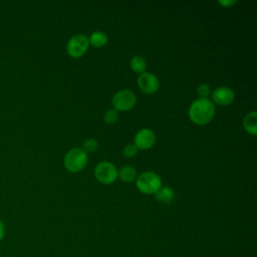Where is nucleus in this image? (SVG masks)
<instances>
[{
    "mask_svg": "<svg viewBox=\"0 0 257 257\" xmlns=\"http://www.w3.org/2000/svg\"><path fill=\"white\" fill-rule=\"evenodd\" d=\"M131 68L138 73H143L145 72L146 68H147V62L145 60V58H143L142 56L136 55L131 59Z\"/></svg>",
    "mask_w": 257,
    "mask_h": 257,
    "instance_id": "obj_14",
    "label": "nucleus"
},
{
    "mask_svg": "<svg viewBox=\"0 0 257 257\" xmlns=\"http://www.w3.org/2000/svg\"><path fill=\"white\" fill-rule=\"evenodd\" d=\"M156 142V135L150 128H142L135 136V146L137 149L147 150L153 147Z\"/></svg>",
    "mask_w": 257,
    "mask_h": 257,
    "instance_id": "obj_8",
    "label": "nucleus"
},
{
    "mask_svg": "<svg viewBox=\"0 0 257 257\" xmlns=\"http://www.w3.org/2000/svg\"><path fill=\"white\" fill-rule=\"evenodd\" d=\"M215 114V106L209 98L194 100L189 108L190 119L197 124H206L212 120Z\"/></svg>",
    "mask_w": 257,
    "mask_h": 257,
    "instance_id": "obj_1",
    "label": "nucleus"
},
{
    "mask_svg": "<svg viewBox=\"0 0 257 257\" xmlns=\"http://www.w3.org/2000/svg\"><path fill=\"white\" fill-rule=\"evenodd\" d=\"M87 163V154L79 148L70 150L64 157V167L67 171L76 173L81 171Z\"/></svg>",
    "mask_w": 257,
    "mask_h": 257,
    "instance_id": "obj_3",
    "label": "nucleus"
},
{
    "mask_svg": "<svg viewBox=\"0 0 257 257\" xmlns=\"http://www.w3.org/2000/svg\"><path fill=\"white\" fill-rule=\"evenodd\" d=\"M155 198L159 203L168 204L171 203L175 198L174 191L169 187H162L156 194Z\"/></svg>",
    "mask_w": 257,
    "mask_h": 257,
    "instance_id": "obj_10",
    "label": "nucleus"
},
{
    "mask_svg": "<svg viewBox=\"0 0 257 257\" xmlns=\"http://www.w3.org/2000/svg\"><path fill=\"white\" fill-rule=\"evenodd\" d=\"M218 3L226 8V7H230V6L234 5L235 3H237V1L236 0H225V1L224 0H220V1H218Z\"/></svg>",
    "mask_w": 257,
    "mask_h": 257,
    "instance_id": "obj_19",
    "label": "nucleus"
},
{
    "mask_svg": "<svg viewBox=\"0 0 257 257\" xmlns=\"http://www.w3.org/2000/svg\"><path fill=\"white\" fill-rule=\"evenodd\" d=\"M88 45H89V41L85 35L76 34L68 40L66 45V50L71 57L78 58L86 52Z\"/></svg>",
    "mask_w": 257,
    "mask_h": 257,
    "instance_id": "obj_5",
    "label": "nucleus"
},
{
    "mask_svg": "<svg viewBox=\"0 0 257 257\" xmlns=\"http://www.w3.org/2000/svg\"><path fill=\"white\" fill-rule=\"evenodd\" d=\"M137 152H138V149H137V147H136L134 144H128V145H126V146L123 148V150H122V154H123V156L126 157V158H132V157H134V156L137 154Z\"/></svg>",
    "mask_w": 257,
    "mask_h": 257,
    "instance_id": "obj_17",
    "label": "nucleus"
},
{
    "mask_svg": "<svg viewBox=\"0 0 257 257\" xmlns=\"http://www.w3.org/2000/svg\"><path fill=\"white\" fill-rule=\"evenodd\" d=\"M97 142L94 139H87L83 142V151L87 154V153H92L97 149Z\"/></svg>",
    "mask_w": 257,
    "mask_h": 257,
    "instance_id": "obj_16",
    "label": "nucleus"
},
{
    "mask_svg": "<svg viewBox=\"0 0 257 257\" xmlns=\"http://www.w3.org/2000/svg\"><path fill=\"white\" fill-rule=\"evenodd\" d=\"M138 84L142 91L146 93H154L158 90L160 86V82L158 77L149 72H143L138 78Z\"/></svg>",
    "mask_w": 257,
    "mask_h": 257,
    "instance_id": "obj_7",
    "label": "nucleus"
},
{
    "mask_svg": "<svg viewBox=\"0 0 257 257\" xmlns=\"http://www.w3.org/2000/svg\"><path fill=\"white\" fill-rule=\"evenodd\" d=\"M0 256H1V253H0Z\"/></svg>",
    "mask_w": 257,
    "mask_h": 257,
    "instance_id": "obj_21",
    "label": "nucleus"
},
{
    "mask_svg": "<svg viewBox=\"0 0 257 257\" xmlns=\"http://www.w3.org/2000/svg\"><path fill=\"white\" fill-rule=\"evenodd\" d=\"M117 117H118V112L114 108L107 109L106 112L104 113V121L109 124L114 123L117 120Z\"/></svg>",
    "mask_w": 257,
    "mask_h": 257,
    "instance_id": "obj_15",
    "label": "nucleus"
},
{
    "mask_svg": "<svg viewBox=\"0 0 257 257\" xmlns=\"http://www.w3.org/2000/svg\"><path fill=\"white\" fill-rule=\"evenodd\" d=\"M137 188L145 194H156L162 188V180L154 172H145L137 179Z\"/></svg>",
    "mask_w": 257,
    "mask_h": 257,
    "instance_id": "obj_2",
    "label": "nucleus"
},
{
    "mask_svg": "<svg viewBox=\"0 0 257 257\" xmlns=\"http://www.w3.org/2000/svg\"><path fill=\"white\" fill-rule=\"evenodd\" d=\"M137 101L136 94L128 89H121L117 91L113 96H112V105L115 110H128L131 109Z\"/></svg>",
    "mask_w": 257,
    "mask_h": 257,
    "instance_id": "obj_4",
    "label": "nucleus"
},
{
    "mask_svg": "<svg viewBox=\"0 0 257 257\" xmlns=\"http://www.w3.org/2000/svg\"><path fill=\"white\" fill-rule=\"evenodd\" d=\"M234 91L228 86L217 87L212 92V99L219 105H229L234 100Z\"/></svg>",
    "mask_w": 257,
    "mask_h": 257,
    "instance_id": "obj_9",
    "label": "nucleus"
},
{
    "mask_svg": "<svg viewBox=\"0 0 257 257\" xmlns=\"http://www.w3.org/2000/svg\"><path fill=\"white\" fill-rule=\"evenodd\" d=\"M5 236V228H4V224L0 219V241H2V239Z\"/></svg>",
    "mask_w": 257,
    "mask_h": 257,
    "instance_id": "obj_20",
    "label": "nucleus"
},
{
    "mask_svg": "<svg viewBox=\"0 0 257 257\" xmlns=\"http://www.w3.org/2000/svg\"><path fill=\"white\" fill-rule=\"evenodd\" d=\"M95 178L102 184H110L117 177V170L109 162H101L94 169Z\"/></svg>",
    "mask_w": 257,
    "mask_h": 257,
    "instance_id": "obj_6",
    "label": "nucleus"
},
{
    "mask_svg": "<svg viewBox=\"0 0 257 257\" xmlns=\"http://www.w3.org/2000/svg\"><path fill=\"white\" fill-rule=\"evenodd\" d=\"M243 124H244L245 130L249 134L255 136L257 133V113H256V111H251L248 114H246V116L244 117V120H243Z\"/></svg>",
    "mask_w": 257,
    "mask_h": 257,
    "instance_id": "obj_11",
    "label": "nucleus"
},
{
    "mask_svg": "<svg viewBox=\"0 0 257 257\" xmlns=\"http://www.w3.org/2000/svg\"><path fill=\"white\" fill-rule=\"evenodd\" d=\"M119 179L124 183L133 182L137 177V171L133 166H124L117 173Z\"/></svg>",
    "mask_w": 257,
    "mask_h": 257,
    "instance_id": "obj_12",
    "label": "nucleus"
},
{
    "mask_svg": "<svg viewBox=\"0 0 257 257\" xmlns=\"http://www.w3.org/2000/svg\"><path fill=\"white\" fill-rule=\"evenodd\" d=\"M198 94L201 96V98H207V96L210 93V86L206 83H202L197 88Z\"/></svg>",
    "mask_w": 257,
    "mask_h": 257,
    "instance_id": "obj_18",
    "label": "nucleus"
},
{
    "mask_svg": "<svg viewBox=\"0 0 257 257\" xmlns=\"http://www.w3.org/2000/svg\"><path fill=\"white\" fill-rule=\"evenodd\" d=\"M88 41L94 47H102L107 42V35L102 31H94L91 33Z\"/></svg>",
    "mask_w": 257,
    "mask_h": 257,
    "instance_id": "obj_13",
    "label": "nucleus"
}]
</instances>
